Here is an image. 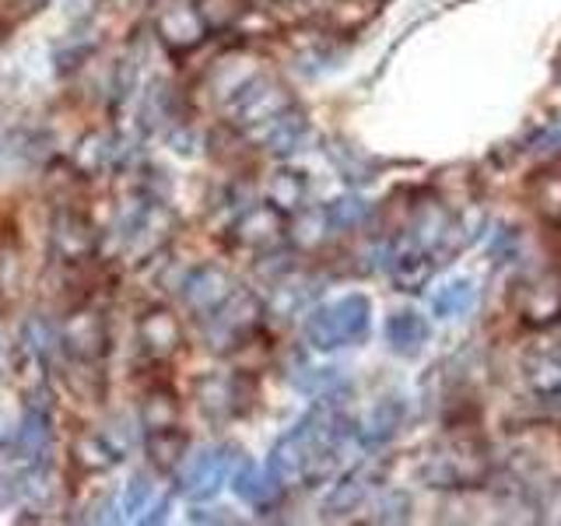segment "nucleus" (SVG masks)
<instances>
[{
	"mask_svg": "<svg viewBox=\"0 0 561 526\" xmlns=\"http://www.w3.org/2000/svg\"><path fill=\"white\" fill-rule=\"evenodd\" d=\"M347 421L333 408H316L309 411L298 425L280 438L271 456V470L285 488H309L323 481L333 460H337V446L344 438Z\"/></svg>",
	"mask_w": 561,
	"mask_h": 526,
	"instance_id": "nucleus-1",
	"label": "nucleus"
},
{
	"mask_svg": "<svg viewBox=\"0 0 561 526\" xmlns=\"http://www.w3.org/2000/svg\"><path fill=\"white\" fill-rule=\"evenodd\" d=\"M373 327V302L362 291H351L333 298V302L316 306L306 316V344L316 351H337V347H355L368 338Z\"/></svg>",
	"mask_w": 561,
	"mask_h": 526,
	"instance_id": "nucleus-2",
	"label": "nucleus"
},
{
	"mask_svg": "<svg viewBox=\"0 0 561 526\" xmlns=\"http://www.w3.org/2000/svg\"><path fill=\"white\" fill-rule=\"evenodd\" d=\"M421 478L432 488H478L488 478V446L478 435L456 432L425 453Z\"/></svg>",
	"mask_w": 561,
	"mask_h": 526,
	"instance_id": "nucleus-3",
	"label": "nucleus"
},
{
	"mask_svg": "<svg viewBox=\"0 0 561 526\" xmlns=\"http://www.w3.org/2000/svg\"><path fill=\"white\" fill-rule=\"evenodd\" d=\"M291 110V95L271 78L250 75L228 102V116L245 130H267L277 116H285Z\"/></svg>",
	"mask_w": 561,
	"mask_h": 526,
	"instance_id": "nucleus-4",
	"label": "nucleus"
},
{
	"mask_svg": "<svg viewBox=\"0 0 561 526\" xmlns=\"http://www.w3.org/2000/svg\"><path fill=\"white\" fill-rule=\"evenodd\" d=\"M260 323V302L250 291H232L225 302L207 316V341L210 347H236Z\"/></svg>",
	"mask_w": 561,
	"mask_h": 526,
	"instance_id": "nucleus-5",
	"label": "nucleus"
},
{
	"mask_svg": "<svg viewBox=\"0 0 561 526\" xmlns=\"http://www.w3.org/2000/svg\"><path fill=\"white\" fill-rule=\"evenodd\" d=\"M228 470H232V449H201L183 470V491L190 499H215Z\"/></svg>",
	"mask_w": 561,
	"mask_h": 526,
	"instance_id": "nucleus-6",
	"label": "nucleus"
},
{
	"mask_svg": "<svg viewBox=\"0 0 561 526\" xmlns=\"http://www.w3.org/2000/svg\"><path fill=\"white\" fill-rule=\"evenodd\" d=\"M232 236H236L239 245H250V250H271V245H277L280 239L288 236V215H285V210H277L274 204L250 207L236 221Z\"/></svg>",
	"mask_w": 561,
	"mask_h": 526,
	"instance_id": "nucleus-7",
	"label": "nucleus"
},
{
	"mask_svg": "<svg viewBox=\"0 0 561 526\" xmlns=\"http://www.w3.org/2000/svg\"><path fill=\"white\" fill-rule=\"evenodd\" d=\"M519 316L534 327H548L561 320V277L558 274H540L534 281L519 285Z\"/></svg>",
	"mask_w": 561,
	"mask_h": 526,
	"instance_id": "nucleus-8",
	"label": "nucleus"
},
{
	"mask_svg": "<svg viewBox=\"0 0 561 526\" xmlns=\"http://www.w3.org/2000/svg\"><path fill=\"white\" fill-rule=\"evenodd\" d=\"M523 373H526V382H530V390L537 397L561 400V338L540 341L526 351Z\"/></svg>",
	"mask_w": 561,
	"mask_h": 526,
	"instance_id": "nucleus-9",
	"label": "nucleus"
},
{
	"mask_svg": "<svg viewBox=\"0 0 561 526\" xmlns=\"http://www.w3.org/2000/svg\"><path fill=\"white\" fill-rule=\"evenodd\" d=\"M403 418H408V403H403V397L390 393V397H379L373 408H368V414L362 418V425H358V443L365 449H379L386 446L390 438L400 432L403 425Z\"/></svg>",
	"mask_w": 561,
	"mask_h": 526,
	"instance_id": "nucleus-10",
	"label": "nucleus"
},
{
	"mask_svg": "<svg viewBox=\"0 0 561 526\" xmlns=\"http://www.w3.org/2000/svg\"><path fill=\"white\" fill-rule=\"evenodd\" d=\"M280 484L277 481V473L271 467H260L253 460H242L239 470L232 473V491L245 502V505H253V508H271L277 505L280 499Z\"/></svg>",
	"mask_w": 561,
	"mask_h": 526,
	"instance_id": "nucleus-11",
	"label": "nucleus"
},
{
	"mask_svg": "<svg viewBox=\"0 0 561 526\" xmlns=\"http://www.w3.org/2000/svg\"><path fill=\"white\" fill-rule=\"evenodd\" d=\"M390 263H393V281L403 291H421L428 285V277L435 274L438 263H446V260H438V253L425 250V245L403 242L400 250L390 256Z\"/></svg>",
	"mask_w": 561,
	"mask_h": 526,
	"instance_id": "nucleus-12",
	"label": "nucleus"
},
{
	"mask_svg": "<svg viewBox=\"0 0 561 526\" xmlns=\"http://www.w3.org/2000/svg\"><path fill=\"white\" fill-rule=\"evenodd\" d=\"M232 277H228L221 267H201V271H193V277L186 281V306L193 312H201V316H210L215 312L228 295H232Z\"/></svg>",
	"mask_w": 561,
	"mask_h": 526,
	"instance_id": "nucleus-13",
	"label": "nucleus"
},
{
	"mask_svg": "<svg viewBox=\"0 0 561 526\" xmlns=\"http://www.w3.org/2000/svg\"><path fill=\"white\" fill-rule=\"evenodd\" d=\"M428 338H432V330L425 323V316H417L414 309H400L386 320V341H390V347L403 358H414L417 351L428 344Z\"/></svg>",
	"mask_w": 561,
	"mask_h": 526,
	"instance_id": "nucleus-14",
	"label": "nucleus"
},
{
	"mask_svg": "<svg viewBox=\"0 0 561 526\" xmlns=\"http://www.w3.org/2000/svg\"><path fill=\"white\" fill-rule=\"evenodd\" d=\"M368 488H373V470L368 467H355L351 473L337 481V488L330 491L327 502H323V513L327 516H341V513H351L355 505H362V499L368 495Z\"/></svg>",
	"mask_w": 561,
	"mask_h": 526,
	"instance_id": "nucleus-15",
	"label": "nucleus"
},
{
	"mask_svg": "<svg viewBox=\"0 0 561 526\" xmlns=\"http://www.w3.org/2000/svg\"><path fill=\"white\" fill-rule=\"evenodd\" d=\"M309 197V183L302 172L295 169H280L271 175L267 183V204H274L277 210H285V215H298Z\"/></svg>",
	"mask_w": 561,
	"mask_h": 526,
	"instance_id": "nucleus-16",
	"label": "nucleus"
},
{
	"mask_svg": "<svg viewBox=\"0 0 561 526\" xmlns=\"http://www.w3.org/2000/svg\"><path fill=\"white\" fill-rule=\"evenodd\" d=\"M473 306H478V288L467 277H456L432 295V312L438 320H460Z\"/></svg>",
	"mask_w": 561,
	"mask_h": 526,
	"instance_id": "nucleus-17",
	"label": "nucleus"
},
{
	"mask_svg": "<svg viewBox=\"0 0 561 526\" xmlns=\"http://www.w3.org/2000/svg\"><path fill=\"white\" fill-rule=\"evenodd\" d=\"M309 134V123L302 113L288 110L285 116H277L267 130H263V145H267L271 155H291L302 148V140Z\"/></svg>",
	"mask_w": 561,
	"mask_h": 526,
	"instance_id": "nucleus-18",
	"label": "nucleus"
},
{
	"mask_svg": "<svg viewBox=\"0 0 561 526\" xmlns=\"http://www.w3.org/2000/svg\"><path fill=\"white\" fill-rule=\"evenodd\" d=\"M162 35L175 46V49H186V46H197L201 43V35L207 32L204 25V18L197 8H172L165 18H162Z\"/></svg>",
	"mask_w": 561,
	"mask_h": 526,
	"instance_id": "nucleus-19",
	"label": "nucleus"
},
{
	"mask_svg": "<svg viewBox=\"0 0 561 526\" xmlns=\"http://www.w3.org/2000/svg\"><path fill=\"white\" fill-rule=\"evenodd\" d=\"M239 408V386L236 379L225 376H210L201 382V411H207L210 418H228Z\"/></svg>",
	"mask_w": 561,
	"mask_h": 526,
	"instance_id": "nucleus-20",
	"label": "nucleus"
},
{
	"mask_svg": "<svg viewBox=\"0 0 561 526\" xmlns=\"http://www.w3.org/2000/svg\"><path fill=\"white\" fill-rule=\"evenodd\" d=\"M140 341L151 351V355H169V351L180 347V327L169 312H151L145 316V323H140Z\"/></svg>",
	"mask_w": 561,
	"mask_h": 526,
	"instance_id": "nucleus-21",
	"label": "nucleus"
},
{
	"mask_svg": "<svg viewBox=\"0 0 561 526\" xmlns=\"http://www.w3.org/2000/svg\"><path fill=\"white\" fill-rule=\"evenodd\" d=\"M534 201H537V210L543 218H551L561 225V172L551 169V172H540L534 180Z\"/></svg>",
	"mask_w": 561,
	"mask_h": 526,
	"instance_id": "nucleus-22",
	"label": "nucleus"
},
{
	"mask_svg": "<svg viewBox=\"0 0 561 526\" xmlns=\"http://www.w3.org/2000/svg\"><path fill=\"white\" fill-rule=\"evenodd\" d=\"M197 11L210 32L232 28L245 14V0H197Z\"/></svg>",
	"mask_w": 561,
	"mask_h": 526,
	"instance_id": "nucleus-23",
	"label": "nucleus"
},
{
	"mask_svg": "<svg viewBox=\"0 0 561 526\" xmlns=\"http://www.w3.org/2000/svg\"><path fill=\"white\" fill-rule=\"evenodd\" d=\"M148 449H151V456L158 464H175L183 456V449H186V438L175 432V425H169V428H154L151 435H148Z\"/></svg>",
	"mask_w": 561,
	"mask_h": 526,
	"instance_id": "nucleus-24",
	"label": "nucleus"
},
{
	"mask_svg": "<svg viewBox=\"0 0 561 526\" xmlns=\"http://www.w3.org/2000/svg\"><path fill=\"white\" fill-rule=\"evenodd\" d=\"M365 215H368V207L358 197H344V201L327 207V218L333 225V232H341V228H355Z\"/></svg>",
	"mask_w": 561,
	"mask_h": 526,
	"instance_id": "nucleus-25",
	"label": "nucleus"
},
{
	"mask_svg": "<svg viewBox=\"0 0 561 526\" xmlns=\"http://www.w3.org/2000/svg\"><path fill=\"white\" fill-rule=\"evenodd\" d=\"M151 495H154V484H151V478H148V473H137V478L127 484V495H123V508H127L130 516L145 513L148 502H151Z\"/></svg>",
	"mask_w": 561,
	"mask_h": 526,
	"instance_id": "nucleus-26",
	"label": "nucleus"
},
{
	"mask_svg": "<svg viewBox=\"0 0 561 526\" xmlns=\"http://www.w3.org/2000/svg\"><path fill=\"white\" fill-rule=\"evenodd\" d=\"M145 421H148V428H151V432H154V428H169L172 421H175V403H172V397H165V393L151 397V400L145 403Z\"/></svg>",
	"mask_w": 561,
	"mask_h": 526,
	"instance_id": "nucleus-27",
	"label": "nucleus"
},
{
	"mask_svg": "<svg viewBox=\"0 0 561 526\" xmlns=\"http://www.w3.org/2000/svg\"><path fill=\"white\" fill-rule=\"evenodd\" d=\"M408 513H411V499H408V495H400V491H393L390 499L379 502V516H376V519H382V523H397V519H408Z\"/></svg>",
	"mask_w": 561,
	"mask_h": 526,
	"instance_id": "nucleus-28",
	"label": "nucleus"
},
{
	"mask_svg": "<svg viewBox=\"0 0 561 526\" xmlns=\"http://www.w3.org/2000/svg\"><path fill=\"white\" fill-rule=\"evenodd\" d=\"M537 151H561V116L551 123V127H543L540 137H537Z\"/></svg>",
	"mask_w": 561,
	"mask_h": 526,
	"instance_id": "nucleus-29",
	"label": "nucleus"
},
{
	"mask_svg": "<svg viewBox=\"0 0 561 526\" xmlns=\"http://www.w3.org/2000/svg\"><path fill=\"white\" fill-rule=\"evenodd\" d=\"M344 0H309V8L312 11H330V8H341Z\"/></svg>",
	"mask_w": 561,
	"mask_h": 526,
	"instance_id": "nucleus-30",
	"label": "nucleus"
}]
</instances>
